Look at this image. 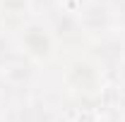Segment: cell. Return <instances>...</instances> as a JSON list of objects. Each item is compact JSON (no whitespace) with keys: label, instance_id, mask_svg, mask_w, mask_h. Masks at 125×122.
<instances>
[{"label":"cell","instance_id":"cell-1","mask_svg":"<svg viewBox=\"0 0 125 122\" xmlns=\"http://www.w3.org/2000/svg\"><path fill=\"white\" fill-rule=\"evenodd\" d=\"M17 43H19V50L34 62L51 60L53 50H55V38L43 19H29L27 24H22Z\"/></svg>","mask_w":125,"mask_h":122},{"label":"cell","instance_id":"cell-2","mask_svg":"<svg viewBox=\"0 0 125 122\" xmlns=\"http://www.w3.org/2000/svg\"><path fill=\"white\" fill-rule=\"evenodd\" d=\"M77 19H79V26L84 31V36H89L94 41L115 34L111 0H87L77 10Z\"/></svg>","mask_w":125,"mask_h":122},{"label":"cell","instance_id":"cell-3","mask_svg":"<svg viewBox=\"0 0 125 122\" xmlns=\"http://www.w3.org/2000/svg\"><path fill=\"white\" fill-rule=\"evenodd\" d=\"M92 60L101 70V74L106 77V81H111L118 74L120 65L125 62V36L115 31L111 36L96 38L92 46Z\"/></svg>","mask_w":125,"mask_h":122},{"label":"cell","instance_id":"cell-4","mask_svg":"<svg viewBox=\"0 0 125 122\" xmlns=\"http://www.w3.org/2000/svg\"><path fill=\"white\" fill-rule=\"evenodd\" d=\"M65 84L79 96H96L106 86V77L101 74V70L94 65V60H75L67 67Z\"/></svg>","mask_w":125,"mask_h":122},{"label":"cell","instance_id":"cell-5","mask_svg":"<svg viewBox=\"0 0 125 122\" xmlns=\"http://www.w3.org/2000/svg\"><path fill=\"white\" fill-rule=\"evenodd\" d=\"M0 74H2V86H5V89H12V91H27V89L34 86L39 72H36V62L22 53V55H19L15 62H10Z\"/></svg>","mask_w":125,"mask_h":122},{"label":"cell","instance_id":"cell-6","mask_svg":"<svg viewBox=\"0 0 125 122\" xmlns=\"http://www.w3.org/2000/svg\"><path fill=\"white\" fill-rule=\"evenodd\" d=\"M46 24H48V29H51V34H53L55 41H77V38L84 36L77 15L70 12V10H65L62 5L46 19Z\"/></svg>","mask_w":125,"mask_h":122},{"label":"cell","instance_id":"cell-7","mask_svg":"<svg viewBox=\"0 0 125 122\" xmlns=\"http://www.w3.org/2000/svg\"><path fill=\"white\" fill-rule=\"evenodd\" d=\"M31 15L29 0H0V17L12 22V24H27L29 19L27 17Z\"/></svg>","mask_w":125,"mask_h":122},{"label":"cell","instance_id":"cell-8","mask_svg":"<svg viewBox=\"0 0 125 122\" xmlns=\"http://www.w3.org/2000/svg\"><path fill=\"white\" fill-rule=\"evenodd\" d=\"M19 55H22V53H19V43L7 34V29H0V72H2L10 62H15Z\"/></svg>","mask_w":125,"mask_h":122},{"label":"cell","instance_id":"cell-9","mask_svg":"<svg viewBox=\"0 0 125 122\" xmlns=\"http://www.w3.org/2000/svg\"><path fill=\"white\" fill-rule=\"evenodd\" d=\"M113 7V22H115V31L125 36V0H111Z\"/></svg>","mask_w":125,"mask_h":122},{"label":"cell","instance_id":"cell-10","mask_svg":"<svg viewBox=\"0 0 125 122\" xmlns=\"http://www.w3.org/2000/svg\"><path fill=\"white\" fill-rule=\"evenodd\" d=\"M5 108H7V89L0 84V113H5Z\"/></svg>","mask_w":125,"mask_h":122},{"label":"cell","instance_id":"cell-11","mask_svg":"<svg viewBox=\"0 0 125 122\" xmlns=\"http://www.w3.org/2000/svg\"><path fill=\"white\" fill-rule=\"evenodd\" d=\"M101 122H125V117H120V115H106Z\"/></svg>","mask_w":125,"mask_h":122}]
</instances>
